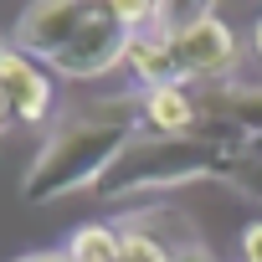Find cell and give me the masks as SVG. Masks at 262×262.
Segmentation results:
<instances>
[{
    "mask_svg": "<svg viewBox=\"0 0 262 262\" xmlns=\"http://www.w3.org/2000/svg\"><path fill=\"white\" fill-rule=\"evenodd\" d=\"M144 134V103L139 93H118V98H98L72 108L67 118H57V128L47 134L41 155L26 165L21 175V201L26 206H52L72 190H88L108 175V165Z\"/></svg>",
    "mask_w": 262,
    "mask_h": 262,
    "instance_id": "cell-1",
    "label": "cell"
},
{
    "mask_svg": "<svg viewBox=\"0 0 262 262\" xmlns=\"http://www.w3.org/2000/svg\"><path fill=\"white\" fill-rule=\"evenodd\" d=\"M242 149H226L216 139H201V134H185V139H160V134H139L128 144L108 175L93 185L98 201H123V195H139V190H175V185H190V180H226L242 170Z\"/></svg>",
    "mask_w": 262,
    "mask_h": 262,
    "instance_id": "cell-2",
    "label": "cell"
},
{
    "mask_svg": "<svg viewBox=\"0 0 262 262\" xmlns=\"http://www.w3.org/2000/svg\"><path fill=\"white\" fill-rule=\"evenodd\" d=\"M134 36L139 31H128L123 21H113L103 6L77 26V36L52 57V72L57 77H67V82H88V77H103V72H113L123 57H128V47H134Z\"/></svg>",
    "mask_w": 262,
    "mask_h": 262,
    "instance_id": "cell-3",
    "label": "cell"
},
{
    "mask_svg": "<svg viewBox=\"0 0 262 262\" xmlns=\"http://www.w3.org/2000/svg\"><path fill=\"white\" fill-rule=\"evenodd\" d=\"M93 11H98V0H31L11 26V47L52 67V57L77 36V26Z\"/></svg>",
    "mask_w": 262,
    "mask_h": 262,
    "instance_id": "cell-4",
    "label": "cell"
},
{
    "mask_svg": "<svg viewBox=\"0 0 262 262\" xmlns=\"http://www.w3.org/2000/svg\"><path fill=\"white\" fill-rule=\"evenodd\" d=\"M170 47H175L180 77H185V82H195V88L231 82V67H236V57H242V47H236L231 26H226V21H216V16H206V21H195V26L175 31V36H170Z\"/></svg>",
    "mask_w": 262,
    "mask_h": 262,
    "instance_id": "cell-5",
    "label": "cell"
},
{
    "mask_svg": "<svg viewBox=\"0 0 262 262\" xmlns=\"http://www.w3.org/2000/svg\"><path fill=\"white\" fill-rule=\"evenodd\" d=\"M0 98L11 103L16 123H47L57 108V72L16 47L0 52Z\"/></svg>",
    "mask_w": 262,
    "mask_h": 262,
    "instance_id": "cell-6",
    "label": "cell"
},
{
    "mask_svg": "<svg viewBox=\"0 0 262 262\" xmlns=\"http://www.w3.org/2000/svg\"><path fill=\"white\" fill-rule=\"evenodd\" d=\"M139 103H144V134L185 139V134H195V123H201V103H195L190 82H170V88L139 93Z\"/></svg>",
    "mask_w": 262,
    "mask_h": 262,
    "instance_id": "cell-7",
    "label": "cell"
},
{
    "mask_svg": "<svg viewBox=\"0 0 262 262\" xmlns=\"http://www.w3.org/2000/svg\"><path fill=\"white\" fill-rule=\"evenodd\" d=\"M123 67L134 72L139 93H155V88L185 82V77H180V62H175V47H170L165 31H139L134 47H128V57H123Z\"/></svg>",
    "mask_w": 262,
    "mask_h": 262,
    "instance_id": "cell-8",
    "label": "cell"
},
{
    "mask_svg": "<svg viewBox=\"0 0 262 262\" xmlns=\"http://www.w3.org/2000/svg\"><path fill=\"white\" fill-rule=\"evenodd\" d=\"M118 247H123L118 226L88 221V226H77V231H72V242H67L62 252H67L72 262H118Z\"/></svg>",
    "mask_w": 262,
    "mask_h": 262,
    "instance_id": "cell-9",
    "label": "cell"
},
{
    "mask_svg": "<svg viewBox=\"0 0 262 262\" xmlns=\"http://www.w3.org/2000/svg\"><path fill=\"white\" fill-rule=\"evenodd\" d=\"M118 236H123L118 262H170V247L155 231H144V226H118Z\"/></svg>",
    "mask_w": 262,
    "mask_h": 262,
    "instance_id": "cell-10",
    "label": "cell"
},
{
    "mask_svg": "<svg viewBox=\"0 0 262 262\" xmlns=\"http://www.w3.org/2000/svg\"><path fill=\"white\" fill-rule=\"evenodd\" d=\"M206 16H211V0H160V16H155V31L175 36V31H185V26L206 21Z\"/></svg>",
    "mask_w": 262,
    "mask_h": 262,
    "instance_id": "cell-11",
    "label": "cell"
},
{
    "mask_svg": "<svg viewBox=\"0 0 262 262\" xmlns=\"http://www.w3.org/2000/svg\"><path fill=\"white\" fill-rule=\"evenodd\" d=\"M231 185H236L242 195H252V201H262V160H242V170L231 175Z\"/></svg>",
    "mask_w": 262,
    "mask_h": 262,
    "instance_id": "cell-12",
    "label": "cell"
},
{
    "mask_svg": "<svg viewBox=\"0 0 262 262\" xmlns=\"http://www.w3.org/2000/svg\"><path fill=\"white\" fill-rule=\"evenodd\" d=\"M242 262H262V221L242 226Z\"/></svg>",
    "mask_w": 262,
    "mask_h": 262,
    "instance_id": "cell-13",
    "label": "cell"
},
{
    "mask_svg": "<svg viewBox=\"0 0 262 262\" xmlns=\"http://www.w3.org/2000/svg\"><path fill=\"white\" fill-rule=\"evenodd\" d=\"M170 262H211V252H206L195 236H185V242H175V247H170Z\"/></svg>",
    "mask_w": 262,
    "mask_h": 262,
    "instance_id": "cell-14",
    "label": "cell"
},
{
    "mask_svg": "<svg viewBox=\"0 0 262 262\" xmlns=\"http://www.w3.org/2000/svg\"><path fill=\"white\" fill-rule=\"evenodd\" d=\"M11 262H72L67 252H26V257H11Z\"/></svg>",
    "mask_w": 262,
    "mask_h": 262,
    "instance_id": "cell-15",
    "label": "cell"
},
{
    "mask_svg": "<svg viewBox=\"0 0 262 262\" xmlns=\"http://www.w3.org/2000/svg\"><path fill=\"white\" fill-rule=\"evenodd\" d=\"M11 123H16V113H11V103H6V98H0V139L11 134Z\"/></svg>",
    "mask_w": 262,
    "mask_h": 262,
    "instance_id": "cell-16",
    "label": "cell"
},
{
    "mask_svg": "<svg viewBox=\"0 0 262 262\" xmlns=\"http://www.w3.org/2000/svg\"><path fill=\"white\" fill-rule=\"evenodd\" d=\"M252 47H257V57H262V16H257V26H252Z\"/></svg>",
    "mask_w": 262,
    "mask_h": 262,
    "instance_id": "cell-17",
    "label": "cell"
},
{
    "mask_svg": "<svg viewBox=\"0 0 262 262\" xmlns=\"http://www.w3.org/2000/svg\"><path fill=\"white\" fill-rule=\"evenodd\" d=\"M6 47H11V41H6V36H0V52H6Z\"/></svg>",
    "mask_w": 262,
    "mask_h": 262,
    "instance_id": "cell-18",
    "label": "cell"
}]
</instances>
